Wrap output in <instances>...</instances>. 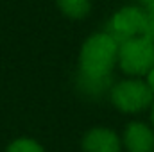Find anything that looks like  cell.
I'll return each instance as SVG.
<instances>
[{
  "label": "cell",
  "instance_id": "7a4b0ae2",
  "mask_svg": "<svg viewBox=\"0 0 154 152\" xmlns=\"http://www.w3.org/2000/svg\"><path fill=\"white\" fill-rule=\"evenodd\" d=\"M116 66L133 79H142L154 66V43L149 39L136 36L118 47Z\"/></svg>",
  "mask_w": 154,
  "mask_h": 152
},
{
  "label": "cell",
  "instance_id": "277c9868",
  "mask_svg": "<svg viewBox=\"0 0 154 152\" xmlns=\"http://www.w3.org/2000/svg\"><path fill=\"white\" fill-rule=\"evenodd\" d=\"M143 23H145V13L140 9V5H125L109 18L106 32L113 36L118 43H124L131 38L142 36Z\"/></svg>",
  "mask_w": 154,
  "mask_h": 152
},
{
  "label": "cell",
  "instance_id": "52a82bcc",
  "mask_svg": "<svg viewBox=\"0 0 154 152\" xmlns=\"http://www.w3.org/2000/svg\"><path fill=\"white\" fill-rule=\"evenodd\" d=\"M77 90L88 97V99H100L104 97L106 93L109 95L111 88H113V77H104V79H99V77H86L77 74Z\"/></svg>",
  "mask_w": 154,
  "mask_h": 152
},
{
  "label": "cell",
  "instance_id": "8992f818",
  "mask_svg": "<svg viewBox=\"0 0 154 152\" xmlns=\"http://www.w3.org/2000/svg\"><path fill=\"white\" fill-rule=\"evenodd\" d=\"M82 152H122V140L108 127L90 129L81 141Z\"/></svg>",
  "mask_w": 154,
  "mask_h": 152
},
{
  "label": "cell",
  "instance_id": "6da1fadb",
  "mask_svg": "<svg viewBox=\"0 0 154 152\" xmlns=\"http://www.w3.org/2000/svg\"><path fill=\"white\" fill-rule=\"evenodd\" d=\"M120 43L113 36L95 32L86 39L79 50V70L77 74L86 77H113V70L118 59Z\"/></svg>",
  "mask_w": 154,
  "mask_h": 152
},
{
  "label": "cell",
  "instance_id": "5b68a950",
  "mask_svg": "<svg viewBox=\"0 0 154 152\" xmlns=\"http://www.w3.org/2000/svg\"><path fill=\"white\" fill-rule=\"evenodd\" d=\"M125 152H154V129L145 122H131L120 136Z\"/></svg>",
  "mask_w": 154,
  "mask_h": 152
},
{
  "label": "cell",
  "instance_id": "3957f363",
  "mask_svg": "<svg viewBox=\"0 0 154 152\" xmlns=\"http://www.w3.org/2000/svg\"><path fill=\"white\" fill-rule=\"evenodd\" d=\"M109 99L120 113L136 114L145 109H151L154 95L143 79H122L113 84L109 91Z\"/></svg>",
  "mask_w": 154,
  "mask_h": 152
},
{
  "label": "cell",
  "instance_id": "8fae6325",
  "mask_svg": "<svg viewBox=\"0 0 154 152\" xmlns=\"http://www.w3.org/2000/svg\"><path fill=\"white\" fill-rule=\"evenodd\" d=\"M140 9L147 16H154V0H140Z\"/></svg>",
  "mask_w": 154,
  "mask_h": 152
},
{
  "label": "cell",
  "instance_id": "9c48e42d",
  "mask_svg": "<svg viewBox=\"0 0 154 152\" xmlns=\"http://www.w3.org/2000/svg\"><path fill=\"white\" fill-rule=\"evenodd\" d=\"M5 152H45V150L38 141H34L31 138H20V140L13 141Z\"/></svg>",
  "mask_w": 154,
  "mask_h": 152
},
{
  "label": "cell",
  "instance_id": "4fadbf2b",
  "mask_svg": "<svg viewBox=\"0 0 154 152\" xmlns=\"http://www.w3.org/2000/svg\"><path fill=\"white\" fill-rule=\"evenodd\" d=\"M151 127L154 129V102H152V106H151Z\"/></svg>",
  "mask_w": 154,
  "mask_h": 152
},
{
  "label": "cell",
  "instance_id": "7c38bea8",
  "mask_svg": "<svg viewBox=\"0 0 154 152\" xmlns=\"http://www.w3.org/2000/svg\"><path fill=\"white\" fill-rule=\"evenodd\" d=\"M143 81H145V84L149 86L151 93L154 95V66L149 70V72H147V75H145V79H143Z\"/></svg>",
  "mask_w": 154,
  "mask_h": 152
},
{
  "label": "cell",
  "instance_id": "ba28073f",
  "mask_svg": "<svg viewBox=\"0 0 154 152\" xmlns=\"http://www.w3.org/2000/svg\"><path fill=\"white\" fill-rule=\"evenodd\" d=\"M56 4L70 20H82L91 13V0H56Z\"/></svg>",
  "mask_w": 154,
  "mask_h": 152
},
{
  "label": "cell",
  "instance_id": "30bf717a",
  "mask_svg": "<svg viewBox=\"0 0 154 152\" xmlns=\"http://www.w3.org/2000/svg\"><path fill=\"white\" fill-rule=\"evenodd\" d=\"M142 38H145L154 43V16H147L145 14V23H143V29H142Z\"/></svg>",
  "mask_w": 154,
  "mask_h": 152
}]
</instances>
